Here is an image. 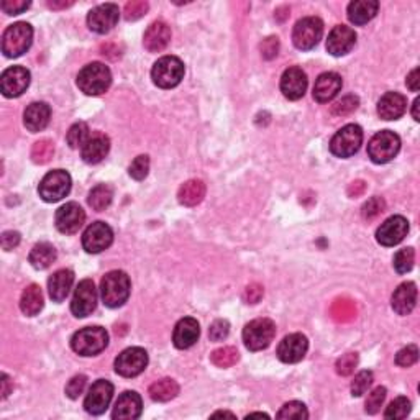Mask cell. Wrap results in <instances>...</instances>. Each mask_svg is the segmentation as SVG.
<instances>
[{
  "label": "cell",
  "instance_id": "f907efd6",
  "mask_svg": "<svg viewBox=\"0 0 420 420\" xmlns=\"http://www.w3.org/2000/svg\"><path fill=\"white\" fill-rule=\"evenodd\" d=\"M417 360H419V348L415 345H407L400 351H398V355H396V363L402 368H409L415 365Z\"/></svg>",
  "mask_w": 420,
  "mask_h": 420
},
{
  "label": "cell",
  "instance_id": "4dcf8cb0",
  "mask_svg": "<svg viewBox=\"0 0 420 420\" xmlns=\"http://www.w3.org/2000/svg\"><path fill=\"white\" fill-rule=\"evenodd\" d=\"M379 4L376 0H355L348 6V18L355 25H366L378 13Z\"/></svg>",
  "mask_w": 420,
  "mask_h": 420
},
{
  "label": "cell",
  "instance_id": "9f6ffc18",
  "mask_svg": "<svg viewBox=\"0 0 420 420\" xmlns=\"http://www.w3.org/2000/svg\"><path fill=\"white\" fill-rule=\"evenodd\" d=\"M278 51H279V40L276 36L266 38V40L261 43V55L265 59L276 58V56H278Z\"/></svg>",
  "mask_w": 420,
  "mask_h": 420
},
{
  "label": "cell",
  "instance_id": "ac0fdd59",
  "mask_svg": "<svg viewBox=\"0 0 420 420\" xmlns=\"http://www.w3.org/2000/svg\"><path fill=\"white\" fill-rule=\"evenodd\" d=\"M409 233V222L402 216H394L381 223V227L376 232V240L383 246H394L407 237Z\"/></svg>",
  "mask_w": 420,
  "mask_h": 420
},
{
  "label": "cell",
  "instance_id": "e575fe53",
  "mask_svg": "<svg viewBox=\"0 0 420 420\" xmlns=\"http://www.w3.org/2000/svg\"><path fill=\"white\" fill-rule=\"evenodd\" d=\"M148 394H150V398L156 400V402H168V400L174 399L176 396L179 394V384L176 383L174 379L169 378L160 379L150 386Z\"/></svg>",
  "mask_w": 420,
  "mask_h": 420
},
{
  "label": "cell",
  "instance_id": "cb8c5ba5",
  "mask_svg": "<svg viewBox=\"0 0 420 420\" xmlns=\"http://www.w3.org/2000/svg\"><path fill=\"white\" fill-rule=\"evenodd\" d=\"M199 335H200L199 322L192 317H186V318H181V321L176 323L173 342L176 348L186 350V348H190L195 342L199 340Z\"/></svg>",
  "mask_w": 420,
  "mask_h": 420
},
{
  "label": "cell",
  "instance_id": "74e56055",
  "mask_svg": "<svg viewBox=\"0 0 420 420\" xmlns=\"http://www.w3.org/2000/svg\"><path fill=\"white\" fill-rule=\"evenodd\" d=\"M238 358H240L238 350L233 346L218 348V350H216L212 355H210V360H212L214 365L218 368H230L233 365H237Z\"/></svg>",
  "mask_w": 420,
  "mask_h": 420
},
{
  "label": "cell",
  "instance_id": "52a82bcc",
  "mask_svg": "<svg viewBox=\"0 0 420 420\" xmlns=\"http://www.w3.org/2000/svg\"><path fill=\"white\" fill-rule=\"evenodd\" d=\"M276 335V326L270 318H256L243 328V342L250 351L265 350L271 345Z\"/></svg>",
  "mask_w": 420,
  "mask_h": 420
},
{
  "label": "cell",
  "instance_id": "6125c7cd",
  "mask_svg": "<svg viewBox=\"0 0 420 420\" xmlns=\"http://www.w3.org/2000/svg\"><path fill=\"white\" fill-rule=\"evenodd\" d=\"M73 6V2H66V0H50L48 2V7L52 8V10H59V8H68Z\"/></svg>",
  "mask_w": 420,
  "mask_h": 420
},
{
  "label": "cell",
  "instance_id": "8992f818",
  "mask_svg": "<svg viewBox=\"0 0 420 420\" xmlns=\"http://www.w3.org/2000/svg\"><path fill=\"white\" fill-rule=\"evenodd\" d=\"M400 150V138L394 132L383 130L368 143V155L376 164H386L394 160Z\"/></svg>",
  "mask_w": 420,
  "mask_h": 420
},
{
  "label": "cell",
  "instance_id": "1f68e13d",
  "mask_svg": "<svg viewBox=\"0 0 420 420\" xmlns=\"http://www.w3.org/2000/svg\"><path fill=\"white\" fill-rule=\"evenodd\" d=\"M43 304H45V299H43V293L38 284H30L27 286L25 290L22 293V299H20V309L22 312L27 315V317H35L41 312Z\"/></svg>",
  "mask_w": 420,
  "mask_h": 420
},
{
  "label": "cell",
  "instance_id": "9a60e30c",
  "mask_svg": "<svg viewBox=\"0 0 420 420\" xmlns=\"http://www.w3.org/2000/svg\"><path fill=\"white\" fill-rule=\"evenodd\" d=\"M28 85H30V73L22 66H12L4 71L2 78H0V89L8 99L22 95L28 89Z\"/></svg>",
  "mask_w": 420,
  "mask_h": 420
},
{
  "label": "cell",
  "instance_id": "91938a15",
  "mask_svg": "<svg viewBox=\"0 0 420 420\" xmlns=\"http://www.w3.org/2000/svg\"><path fill=\"white\" fill-rule=\"evenodd\" d=\"M405 84H407V88L412 90V92H417L420 88V71L419 68H415L412 73L407 76V80H405Z\"/></svg>",
  "mask_w": 420,
  "mask_h": 420
},
{
  "label": "cell",
  "instance_id": "30bf717a",
  "mask_svg": "<svg viewBox=\"0 0 420 420\" xmlns=\"http://www.w3.org/2000/svg\"><path fill=\"white\" fill-rule=\"evenodd\" d=\"M71 190V176L63 169H55L51 173H48L45 178L41 179L40 188V197L45 202H58Z\"/></svg>",
  "mask_w": 420,
  "mask_h": 420
},
{
  "label": "cell",
  "instance_id": "be15d7a7",
  "mask_svg": "<svg viewBox=\"0 0 420 420\" xmlns=\"http://www.w3.org/2000/svg\"><path fill=\"white\" fill-rule=\"evenodd\" d=\"M10 389H12L10 378H8L7 374H2V399H6L7 396L10 394Z\"/></svg>",
  "mask_w": 420,
  "mask_h": 420
},
{
  "label": "cell",
  "instance_id": "816d5d0a",
  "mask_svg": "<svg viewBox=\"0 0 420 420\" xmlns=\"http://www.w3.org/2000/svg\"><path fill=\"white\" fill-rule=\"evenodd\" d=\"M358 104H360V100L355 95H346V97H343L340 102H337L332 107V113L333 115H348V113H351L353 111H356Z\"/></svg>",
  "mask_w": 420,
  "mask_h": 420
},
{
  "label": "cell",
  "instance_id": "ee69618b",
  "mask_svg": "<svg viewBox=\"0 0 420 420\" xmlns=\"http://www.w3.org/2000/svg\"><path fill=\"white\" fill-rule=\"evenodd\" d=\"M332 315L337 318V321H343V322L351 321V318H355L356 309H355V305L350 302V300L340 299L333 304Z\"/></svg>",
  "mask_w": 420,
  "mask_h": 420
},
{
  "label": "cell",
  "instance_id": "7a4b0ae2",
  "mask_svg": "<svg viewBox=\"0 0 420 420\" xmlns=\"http://www.w3.org/2000/svg\"><path fill=\"white\" fill-rule=\"evenodd\" d=\"M112 84L111 69L102 63H90L80 69L78 76V88L85 95H100L107 92Z\"/></svg>",
  "mask_w": 420,
  "mask_h": 420
},
{
  "label": "cell",
  "instance_id": "f1b7e54d",
  "mask_svg": "<svg viewBox=\"0 0 420 420\" xmlns=\"http://www.w3.org/2000/svg\"><path fill=\"white\" fill-rule=\"evenodd\" d=\"M415 302H417V286L414 283L400 284L391 299L394 312L399 315H409L414 310Z\"/></svg>",
  "mask_w": 420,
  "mask_h": 420
},
{
  "label": "cell",
  "instance_id": "8fae6325",
  "mask_svg": "<svg viewBox=\"0 0 420 420\" xmlns=\"http://www.w3.org/2000/svg\"><path fill=\"white\" fill-rule=\"evenodd\" d=\"M146 366L148 353L140 346L127 348L115 360V371L123 378H135L146 370Z\"/></svg>",
  "mask_w": 420,
  "mask_h": 420
},
{
  "label": "cell",
  "instance_id": "f546056e",
  "mask_svg": "<svg viewBox=\"0 0 420 420\" xmlns=\"http://www.w3.org/2000/svg\"><path fill=\"white\" fill-rule=\"evenodd\" d=\"M74 283V273L71 270H59L51 276L48 281V290H50V298L55 302H63L68 298L71 288Z\"/></svg>",
  "mask_w": 420,
  "mask_h": 420
},
{
  "label": "cell",
  "instance_id": "6f0895ef",
  "mask_svg": "<svg viewBox=\"0 0 420 420\" xmlns=\"http://www.w3.org/2000/svg\"><path fill=\"white\" fill-rule=\"evenodd\" d=\"M262 293H265V290H262L260 284H250L245 289V293H243V300H245L246 304H258L262 298Z\"/></svg>",
  "mask_w": 420,
  "mask_h": 420
},
{
  "label": "cell",
  "instance_id": "c3c4849f",
  "mask_svg": "<svg viewBox=\"0 0 420 420\" xmlns=\"http://www.w3.org/2000/svg\"><path fill=\"white\" fill-rule=\"evenodd\" d=\"M148 8V2H143V0H133V2H128L125 8H123V17L128 22H135L138 18H141L143 15H146Z\"/></svg>",
  "mask_w": 420,
  "mask_h": 420
},
{
  "label": "cell",
  "instance_id": "b9f144b4",
  "mask_svg": "<svg viewBox=\"0 0 420 420\" xmlns=\"http://www.w3.org/2000/svg\"><path fill=\"white\" fill-rule=\"evenodd\" d=\"M278 419H307L309 412L307 407L302 402H298V400H293V402H288L283 405V409L279 410Z\"/></svg>",
  "mask_w": 420,
  "mask_h": 420
},
{
  "label": "cell",
  "instance_id": "e0dca14e",
  "mask_svg": "<svg viewBox=\"0 0 420 420\" xmlns=\"http://www.w3.org/2000/svg\"><path fill=\"white\" fill-rule=\"evenodd\" d=\"M118 17H120V12H118L115 4H104V6L95 7L89 12L88 25L92 31L105 35L117 25Z\"/></svg>",
  "mask_w": 420,
  "mask_h": 420
},
{
  "label": "cell",
  "instance_id": "3957f363",
  "mask_svg": "<svg viewBox=\"0 0 420 420\" xmlns=\"http://www.w3.org/2000/svg\"><path fill=\"white\" fill-rule=\"evenodd\" d=\"M108 345V333L102 327H85L71 338V346L80 356H94Z\"/></svg>",
  "mask_w": 420,
  "mask_h": 420
},
{
  "label": "cell",
  "instance_id": "484cf974",
  "mask_svg": "<svg viewBox=\"0 0 420 420\" xmlns=\"http://www.w3.org/2000/svg\"><path fill=\"white\" fill-rule=\"evenodd\" d=\"M171 41V28L164 22H155L148 27L143 36V45L150 52H161Z\"/></svg>",
  "mask_w": 420,
  "mask_h": 420
},
{
  "label": "cell",
  "instance_id": "44dd1931",
  "mask_svg": "<svg viewBox=\"0 0 420 420\" xmlns=\"http://www.w3.org/2000/svg\"><path fill=\"white\" fill-rule=\"evenodd\" d=\"M356 43V33L350 27L338 25L333 28L327 40V51L332 56H345Z\"/></svg>",
  "mask_w": 420,
  "mask_h": 420
},
{
  "label": "cell",
  "instance_id": "681fc988",
  "mask_svg": "<svg viewBox=\"0 0 420 420\" xmlns=\"http://www.w3.org/2000/svg\"><path fill=\"white\" fill-rule=\"evenodd\" d=\"M358 366V355L356 353H346L342 358H338L335 370L340 376H350L355 368Z\"/></svg>",
  "mask_w": 420,
  "mask_h": 420
},
{
  "label": "cell",
  "instance_id": "db71d44e",
  "mask_svg": "<svg viewBox=\"0 0 420 420\" xmlns=\"http://www.w3.org/2000/svg\"><path fill=\"white\" fill-rule=\"evenodd\" d=\"M228 333H230V323H228L227 321H216L210 326L209 328V337L210 340L214 342H222L225 340V338L228 337Z\"/></svg>",
  "mask_w": 420,
  "mask_h": 420
},
{
  "label": "cell",
  "instance_id": "836d02e7",
  "mask_svg": "<svg viewBox=\"0 0 420 420\" xmlns=\"http://www.w3.org/2000/svg\"><path fill=\"white\" fill-rule=\"evenodd\" d=\"M31 262V266L35 270H46L50 268L52 262L56 261V250L51 243H38V245L33 246V250L30 251V258H28Z\"/></svg>",
  "mask_w": 420,
  "mask_h": 420
},
{
  "label": "cell",
  "instance_id": "60d3db41",
  "mask_svg": "<svg viewBox=\"0 0 420 420\" xmlns=\"http://www.w3.org/2000/svg\"><path fill=\"white\" fill-rule=\"evenodd\" d=\"M410 412V400L407 398H400L394 399L393 402L389 404V407L386 409L384 417L386 419H405Z\"/></svg>",
  "mask_w": 420,
  "mask_h": 420
},
{
  "label": "cell",
  "instance_id": "2e32d148",
  "mask_svg": "<svg viewBox=\"0 0 420 420\" xmlns=\"http://www.w3.org/2000/svg\"><path fill=\"white\" fill-rule=\"evenodd\" d=\"M85 220V212L79 204L76 202H68L63 207L58 209L56 212L55 222L56 228L64 235H73V233L79 232V228L84 225Z\"/></svg>",
  "mask_w": 420,
  "mask_h": 420
},
{
  "label": "cell",
  "instance_id": "8d00e7d4",
  "mask_svg": "<svg viewBox=\"0 0 420 420\" xmlns=\"http://www.w3.org/2000/svg\"><path fill=\"white\" fill-rule=\"evenodd\" d=\"M52 155H55V143L48 140V138L36 141L31 148V160L36 164L50 163Z\"/></svg>",
  "mask_w": 420,
  "mask_h": 420
},
{
  "label": "cell",
  "instance_id": "ffe728a7",
  "mask_svg": "<svg viewBox=\"0 0 420 420\" xmlns=\"http://www.w3.org/2000/svg\"><path fill=\"white\" fill-rule=\"evenodd\" d=\"M307 90V76L300 68H289L281 78V92L286 99L299 100Z\"/></svg>",
  "mask_w": 420,
  "mask_h": 420
},
{
  "label": "cell",
  "instance_id": "03108f58",
  "mask_svg": "<svg viewBox=\"0 0 420 420\" xmlns=\"http://www.w3.org/2000/svg\"><path fill=\"white\" fill-rule=\"evenodd\" d=\"M248 417H266V419H268V415H266V414H251V415H248Z\"/></svg>",
  "mask_w": 420,
  "mask_h": 420
},
{
  "label": "cell",
  "instance_id": "9c48e42d",
  "mask_svg": "<svg viewBox=\"0 0 420 420\" xmlns=\"http://www.w3.org/2000/svg\"><path fill=\"white\" fill-rule=\"evenodd\" d=\"M363 143V130L360 125L350 123L333 135L330 141V151L338 158H350L358 153Z\"/></svg>",
  "mask_w": 420,
  "mask_h": 420
},
{
  "label": "cell",
  "instance_id": "d6986e66",
  "mask_svg": "<svg viewBox=\"0 0 420 420\" xmlns=\"http://www.w3.org/2000/svg\"><path fill=\"white\" fill-rule=\"evenodd\" d=\"M309 350L307 337L302 333H290V335L284 337L283 342L278 346V358L283 363L293 365V363H299L305 356V353Z\"/></svg>",
  "mask_w": 420,
  "mask_h": 420
},
{
  "label": "cell",
  "instance_id": "4fadbf2b",
  "mask_svg": "<svg viewBox=\"0 0 420 420\" xmlns=\"http://www.w3.org/2000/svg\"><path fill=\"white\" fill-rule=\"evenodd\" d=\"M113 241V232L112 228L105 222H94L85 228L83 235V246L88 253L97 255L107 250Z\"/></svg>",
  "mask_w": 420,
  "mask_h": 420
},
{
  "label": "cell",
  "instance_id": "7c38bea8",
  "mask_svg": "<svg viewBox=\"0 0 420 420\" xmlns=\"http://www.w3.org/2000/svg\"><path fill=\"white\" fill-rule=\"evenodd\" d=\"M95 305H97V289H95L94 281H80L74 290L73 302H71V312H73L76 317L84 318L94 312Z\"/></svg>",
  "mask_w": 420,
  "mask_h": 420
},
{
  "label": "cell",
  "instance_id": "277c9868",
  "mask_svg": "<svg viewBox=\"0 0 420 420\" xmlns=\"http://www.w3.org/2000/svg\"><path fill=\"white\" fill-rule=\"evenodd\" d=\"M33 40V28L25 22L13 23L2 35V51L7 58H18L28 51Z\"/></svg>",
  "mask_w": 420,
  "mask_h": 420
},
{
  "label": "cell",
  "instance_id": "d6a6232c",
  "mask_svg": "<svg viewBox=\"0 0 420 420\" xmlns=\"http://www.w3.org/2000/svg\"><path fill=\"white\" fill-rule=\"evenodd\" d=\"M205 197V184L199 179H190L188 183H184L178 190L179 202L186 205V207H194L202 202Z\"/></svg>",
  "mask_w": 420,
  "mask_h": 420
},
{
  "label": "cell",
  "instance_id": "680465c9",
  "mask_svg": "<svg viewBox=\"0 0 420 420\" xmlns=\"http://www.w3.org/2000/svg\"><path fill=\"white\" fill-rule=\"evenodd\" d=\"M0 243H2V248L6 251H10L13 248L18 246V243H20V233L8 230L2 233V238H0Z\"/></svg>",
  "mask_w": 420,
  "mask_h": 420
},
{
  "label": "cell",
  "instance_id": "f6af8a7d",
  "mask_svg": "<svg viewBox=\"0 0 420 420\" xmlns=\"http://www.w3.org/2000/svg\"><path fill=\"white\" fill-rule=\"evenodd\" d=\"M373 384V373L371 371H361L355 376L351 383V394L355 398H361L363 394L370 389V386Z\"/></svg>",
  "mask_w": 420,
  "mask_h": 420
},
{
  "label": "cell",
  "instance_id": "ab89813d",
  "mask_svg": "<svg viewBox=\"0 0 420 420\" xmlns=\"http://www.w3.org/2000/svg\"><path fill=\"white\" fill-rule=\"evenodd\" d=\"M414 261H415L414 248H402V250H399L394 256V270L398 271L399 274L409 273V271L414 268Z\"/></svg>",
  "mask_w": 420,
  "mask_h": 420
},
{
  "label": "cell",
  "instance_id": "7402d4cb",
  "mask_svg": "<svg viewBox=\"0 0 420 420\" xmlns=\"http://www.w3.org/2000/svg\"><path fill=\"white\" fill-rule=\"evenodd\" d=\"M141 410L143 404L140 394H136L135 391H125V393L117 399L112 417L118 420H133L140 417Z\"/></svg>",
  "mask_w": 420,
  "mask_h": 420
},
{
  "label": "cell",
  "instance_id": "94428289",
  "mask_svg": "<svg viewBox=\"0 0 420 420\" xmlns=\"http://www.w3.org/2000/svg\"><path fill=\"white\" fill-rule=\"evenodd\" d=\"M365 189H366V184L363 183V181H355V183L348 188V194H350L351 197H358V195L365 192Z\"/></svg>",
  "mask_w": 420,
  "mask_h": 420
},
{
  "label": "cell",
  "instance_id": "6da1fadb",
  "mask_svg": "<svg viewBox=\"0 0 420 420\" xmlns=\"http://www.w3.org/2000/svg\"><path fill=\"white\" fill-rule=\"evenodd\" d=\"M130 278L123 271H111L102 278L100 283V295L102 302L111 309L122 307L130 295Z\"/></svg>",
  "mask_w": 420,
  "mask_h": 420
},
{
  "label": "cell",
  "instance_id": "4316f807",
  "mask_svg": "<svg viewBox=\"0 0 420 420\" xmlns=\"http://www.w3.org/2000/svg\"><path fill=\"white\" fill-rule=\"evenodd\" d=\"M407 99L399 92L384 94L378 102V115L383 120H398L405 113Z\"/></svg>",
  "mask_w": 420,
  "mask_h": 420
},
{
  "label": "cell",
  "instance_id": "5b68a950",
  "mask_svg": "<svg viewBox=\"0 0 420 420\" xmlns=\"http://www.w3.org/2000/svg\"><path fill=\"white\" fill-rule=\"evenodd\" d=\"M184 78V64L176 56H163L151 69V79L158 88L173 89Z\"/></svg>",
  "mask_w": 420,
  "mask_h": 420
},
{
  "label": "cell",
  "instance_id": "7bdbcfd3",
  "mask_svg": "<svg viewBox=\"0 0 420 420\" xmlns=\"http://www.w3.org/2000/svg\"><path fill=\"white\" fill-rule=\"evenodd\" d=\"M128 173H130L132 178L136 181L145 179L148 173H150V156L146 155L136 156L135 160L132 161L130 168H128Z\"/></svg>",
  "mask_w": 420,
  "mask_h": 420
},
{
  "label": "cell",
  "instance_id": "d590c367",
  "mask_svg": "<svg viewBox=\"0 0 420 420\" xmlns=\"http://www.w3.org/2000/svg\"><path fill=\"white\" fill-rule=\"evenodd\" d=\"M112 199H113L112 189L105 184H99V186H95L92 190H90L88 202L94 210L102 212V210H105L108 205L112 204Z\"/></svg>",
  "mask_w": 420,
  "mask_h": 420
},
{
  "label": "cell",
  "instance_id": "7dc6e473",
  "mask_svg": "<svg viewBox=\"0 0 420 420\" xmlns=\"http://www.w3.org/2000/svg\"><path fill=\"white\" fill-rule=\"evenodd\" d=\"M386 210V202L383 197H371L368 202L363 205V218H366V220H373L378 216H381Z\"/></svg>",
  "mask_w": 420,
  "mask_h": 420
},
{
  "label": "cell",
  "instance_id": "603a6c76",
  "mask_svg": "<svg viewBox=\"0 0 420 420\" xmlns=\"http://www.w3.org/2000/svg\"><path fill=\"white\" fill-rule=\"evenodd\" d=\"M342 90V78L337 73H323L314 85V99L321 104L330 102Z\"/></svg>",
  "mask_w": 420,
  "mask_h": 420
},
{
  "label": "cell",
  "instance_id": "d4e9b609",
  "mask_svg": "<svg viewBox=\"0 0 420 420\" xmlns=\"http://www.w3.org/2000/svg\"><path fill=\"white\" fill-rule=\"evenodd\" d=\"M108 150H111V140L104 133H94L80 150V156L88 164H97L108 155Z\"/></svg>",
  "mask_w": 420,
  "mask_h": 420
},
{
  "label": "cell",
  "instance_id": "5bb4252c",
  "mask_svg": "<svg viewBox=\"0 0 420 420\" xmlns=\"http://www.w3.org/2000/svg\"><path fill=\"white\" fill-rule=\"evenodd\" d=\"M113 396V386L111 381L99 379L92 384V388L89 389V394L85 396L84 409L85 412L92 415H100L107 410L108 404H111Z\"/></svg>",
  "mask_w": 420,
  "mask_h": 420
},
{
  "label": "cell",
  "instance_id": "f5cc1de1",
  "mask_svg": "<svg viewBox=\"0 0 420 420\" xmlns=\"http://www.w3.org/2000/svg\"><path fill=\"white\" fill-rule=\"evenodd\" d=\"M85 384H88V378H85L84 374L74 376L68 383V386H66V396H68L69 399H78L79 396L84 393Z\"/></svg>",
  "mask_w": 420,
  "mask_h": 420
},
{
  "label": "cell",
  "instance_id": "83f0119b",
  "mask_svg": "<svg viewBox=\"0 0 420 420\" xmlns=\"http://www.w3.org/2000/svg\"><path fill=\"white\" fill-rule=\"evenodd\" d=\"M51 108L50 105L45 102H33L27 107L25 113H23V123H25L27 130L31 133L45 130L48 123H50Z\"/></svg>",
  "mask_w": 420,
  "mask_h": 420
},
{
  "label": "cell",
  "instance_id": "bcb514c9",
  "mask_svg": "<svg viewBox=\"0 0 420 420\" xmlns=\"http://www.w3.org/2000/svg\"><path fill=\"white\" fill-rule=\"evenodd\" d=\"M386 393H388V391H386V388H383V386H379V388L371 391V394L368 396L366 404H365L366 414L373 415V414L379 412L381 405H383L384 399H386Z\"/></svg>",
  "mask_w": 420,
  "mask_h": 420
},
{
  "label": "cell",
  "instance_id": "ba28073f",
  "mask_svg": "<svg viewBox=\"0 0 420 420\" xmlns=\"http://www.w3.org/2000/svg\"><path fill=\"white\" fill-rule=\"evenodd\" d=\"M323 35V23L317 17H305L295 23L293 43L298 50L309 51L318 45Z\"/></svg>",
  "mask_w": 420,
  "mask_h": 420
},
{
  "label": "cell",
  "instance_id": "f35d334b",
  "mask_svg": "<svg viewBox=\"0 0 420 420\" xmlns=\"http://www.w3.org/2000/svg\"><path fill=\"white\" fill-rule=\"evenodd\" d=\"M89 127L88 123L84 122H78L74 123L73 127L69 128L68 136H66V140H68V145L71 148H83L85 145V141L89 140Z\"/></svg>",
  "mask_w": 420,
  "mask_h": 420
},
{
  "label": "cell",
  "instance_id": "11a10c76",
  "mask_svg": "<svg viewBox=\"0 0 420 420\" xmlns=\"http://www.w3.org/2000/svg\"><path fill=\"white\" fill-rule=\"evenodd\" d=\"M2 10L8 13V15H18V13L25 12L28 7H30V2L28 0H4L0 4Z\"/></svg>",
  "mask_w": 420,
  "mask_h": 420
},
{
  "label": "cell",
  "instance_id": "e7e4bbea",
  "mask_svg": "<svg viewBox=\"0 0 420 420\" xmlns=\"http://www.w3.org/2000/svg\"><path fill=\"white\" fill-rule=\"evenodd\" d=\"M419 104H420V99L417 97V99L414 100V104H412V117H414L415 122L420 120V117H419Z\"/></svg>",
  "mask_w": 420,
  "mask_h": 420
}]
</instances>
